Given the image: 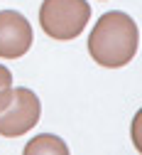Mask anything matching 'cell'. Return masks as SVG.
Here are the masks:
<instances>
[{"instance_id": "obj_1", "label": "cell", "mask_w": 142, "mask_h": 155, "mask_svg": "<svg viewBox=\"0 0 142 155\" xmlns=\"http://www.w3.org/2000/svg\"><path fill=\"white\" fill-rule=\"evenodd\" d=\"M137 42L140 32L135 20L128 12L110 10L100 15V20L91 30L88 54L93 57L96 64L106 69H120L132 62V57L137 54Z\"/></svg>"}, {"instance_id": "obj_2", "label": "cell", "mask_w": 142, "mask_h": 155, "mask_svg": "<svg viewBox=\"0 0 142 155\" xmlns=\"http://www.w3.org/2000/svg\"><path fill=\"white\" fill-rule=\"evenodd\" d=\"M42 104L32 89L8 86L0 91V135L20 138L39 123Z\"/></svg>"}, {"instance_id": "obj_3", "label": "cell", "mask_w": 142, "mask_h": 155, "mask_svg": "<svg viewBox=\"0 0 142 155\" xmlns=\"http://www.w3.org/2000/svg\"><path fill=\"white\" fill-rule=\"evenodd\" d=\"M91 20L86 0H44L39 8V25L52 40H76Z\"/></svg>"}, {"instance_id": "obj_4", "label": "cell", "mask_w": 142, "mask_h": 155, "mask_svg": "<svg viewBox=\"0 0 142 155\" xmlns=\"http://www.w3.org/2000/svg\"><path fill=\"white\" fill-rule=\"evenodd\" d=\"M32 25L17 10H0V57L20 59L32 47Z\"/></svg>"}, {"instance_id": "obj_5", "label": "cell", "mask_w": 142, "mask_h": 155, "mask_svg": "<svg viewBox=\"0 0 142 155\" xmlns=\"http://www.w3.org/2000/svg\"><path fill=\"white\" fill-rule=\"evenodd\" d=\"M42 153H56V155H66L69 153V145L59 138V135H52V133H42L32 138L25 148H22V155H42Z\"/></svg>"}, {"instance_id": "obj_6", "label": "cell", "mask_w": 142, "mask_h": 155, "mask_svg": "<svg viewBox=\"0 0 142 155\" xmlns=\"http://www.w3.org/2000/svg\"><path fill=\"white\" fill-rule=\"evenodd\" d=\"M8 86H12V74H10V69H8V67L0 64V91L8 89Z\"/></svg>"}]
</instances>
